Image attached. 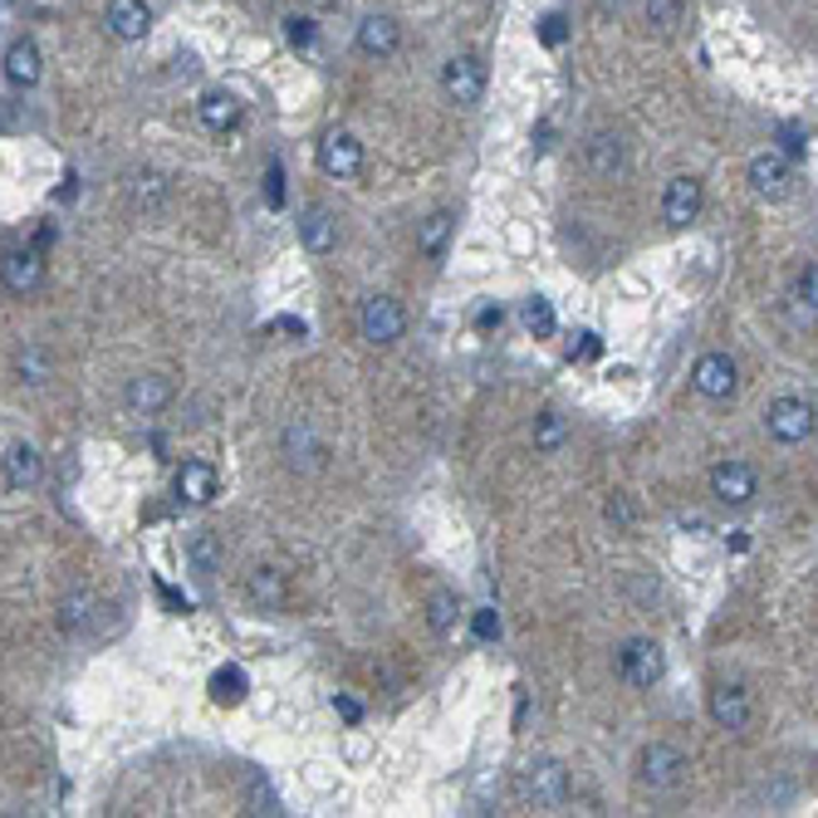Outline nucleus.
<instances>
[{
	"label": "nucleus",
	"instance_id": "1",
	"mask_svg": "<svg viewBox=\"0 0 818 818\" xmlns=\"http://www.w3.org/2000/svg\"><path fill=\"white\" fill-rule=\"evenodd\" d=\"M358 328H363V338H368L373 348H388V344L402 338L407 314H402V304H397L392 294H373V300H363V310H358Z\"/></svg>",
	"mask_w": 818,
	"mask_h": 818
},
{
	"label": "nucleus",
	"instance_id": "2",
	"mask_svg": "<svg viewBox=\"0 0 818 818\" xmlns=\"http://www.w3.org/2000/svg\"><path fill=\"white\" fill-rule=\"evenodd\" d=\"M441 88L457 108H475L485 94V64L475 54H451L447 70H441Z\"/></svg>",
	"mask_w": 818,
	"mask_h": 818
},
{
	"label": "nucleus",
	"instance_id": "3",
	"mask_svg": "<svg viewBox=\"0 0 818 818\" xmlns=\"http://www.w3.org/2000/svg\"><path fill=\"white\" fill-rule=\"evenodd\" d=\"M686 769H691L686 755H681L677 745H662V741L647 745L642 759H638V779L647 784V789H657V794H662V789H677V784L686 779Z\"/></svg>",
	"mask_w": 818,
	"mask_h": 818
},
{
	"label": "nucleus",
	"instance_id": "4",
	"mask_svg": "<svg viewBox=\"0 0 818 818\" xmlns=\"http://www.w3.org/2000/svg\"><path fill=\"white\" fill-rule=\"evenodd\" d=\"M765 427L775 441H784V447H799V441L814 437V407L799 402V397H779V402H769Z\"/></svg>",
	"mask_w": 818,
	"mask_h": 818
},
{
	"label": "nucleus",
	"instance_id": "5",
	"mask_svg": "<svg viewBox=\"0 0 818 818\" xmlns=\"http://www.w3.org/2000/svg\"><path fill=\"white\" fill-rule=\"evenodd\" d=\"M618 672L628 686H657L662 681V647L652 638H628L618 652Z\"/></svg>",
	"mask_w": 818,
	"mask_h": 818
},
{
	"label": "nucleus",
	"instance_id": "6",
	"mask_svg": "<svg viewBox=\"0 0 818 818\" xmlns=\"http://www.w3.org/2000/svg\"><path fill=\"white\" fill-rule=\"evenodd\" d=\"M0 280H6L10 294H35L44 285L40 250H6V255H0Z\"/></svg>",
	"mask_w": 818,
	"mask_h": 818
},
{
	"label": "nucleus",
	"instance_id": "7",
	"mask_svg": "<svg viewBox=\"0 0 818 818\" xmlns=\"http://www.w3.org/2000/svg\"><path fill=\"white\" fill-rule=\"evenodd\" d=\"M711 495L721 505H749L755 500V471L745 461H721L711 471Z\"/></svg>",
	"mask_w": 818,
	"mask_h": 818
},
{
	"label": "nucleus",
	"instance_id": "8",
	"mask_svg": "<svg viewBox=\"0 0 818 818\" xmlns=\"http://www.w3.org/2000/svg\"><path fill=\"white\" fill-rule=\"evenodd\" d=\"M319 167L328 177H354L363 167V143L354 138V133H328V138L319 143Z\"/></svg>",
	"mask_w": 818,
	"mask_h": 818
},
{
	"label": "nucleus",
	"instance_id": "9",
	"mask_svg": "<svg viewBox=\"0 0 818 818\" xmlns=\"http://www.w3.org/2000/svg\"><path fill=\"white\" fill-rule=\"evenodd\" d=\"M701 211V181L696 177H672L662 191V221L667 226H691Z\"/></svg>",
	"mask_w": 818,
	"mask_h": 818
},
{
	"label": "nucleus",
	"instance_id": "10",
	"mask_svg": "<svg viewBox=\"0 0 818 818\" xmlns=\"http://www.w3.org/2000/svg\"><path fill=\"white\" fill-rule=\"evenodd\" d=\"M691 382H696L701 397H715V402H721V397L735 392V363L725 354H706L696 363V373H691Z\"/></svg>",
	"mask_w": 818,
	"mask_h": 818
},
{
	"label": "nucleus",
	"instance_id": "11",
	"mask_svg": "<svg viewBox=\"0 0 818 818\" xmlns=\"http://www.w3.org/2000/svg\"><path fill=\"white\" fill-rule=\"evenodd\" d=\"M749 187H755L759 197L779 201L784 191H789V157H779V153H759L755 162H749Z\"/></svg>",
	"mask_w": 818,
	"mask_h": 818
},
{
	"label": "nucleus",
	"instance_id": "12",
	"mask_svg": "<svg viewBox=\"0 0 818 818\" xmlns=\"http://www.w3.org/2000/svg\"><path fill=\"white\" fill-rule=\"evenodd\" d=\"M300 241L310 255H328V250L338 245V221H334V211L328 207H310L300 216Z\"/></svg>",
	"mask_w": 818,
	"mask_h": 818
},
{
	"label": "nucleus",
	"instance_id": "13",
	"mask_svg": "<svg viewBox=\"0 0 818 818\" xmlns=\"http://www.w3.org/2000/svg\"><path fill=\"white\" fill-rule=\"evenodd\" d=\"M397 44H402V30H397L392 15H368L358 25V50L373 54V60H388V54H397Z\"/></svg>",
	"mask_w": 818,
	"mask_h": 818
},
{
	"label": "nucleus",
	"instance_id": "14",
	"mask_svg": "<svg viewBox=\"0 0 818 818\" xmlns=\"http://www.w3.org/2000/svg\"><path fill=\"white\" fill-rule=\"evenodd\" d=\"M104 25H108L118 40H143L147 25H153V15H147L143 0H108Z\"/></svg>",
	"mask_w": 818,
	"mask_h": 818
},
{
	"label": "nucleus",
	"instance_id": "15",
	"mask_svg": "<svg viewBox=\"0 0 818 818\" xmlns=\"http://www.w3.org/2000/svg\"><path fill=\"white\" fill-rule=\"evenodd\" d=\"M711 721L721 731H745L749 725V696L741 686H715L711 691Z\"/></svg>",
	"mask_w": 818,
	"mask_h": 818
},
{
	"label": "nucleus",
	"instance_id": "16",
	"mask_svg": "<svg viewBox=\"0 0 818 818\" xmlns=\"http://www.w3.org/2000/svg\"><path fill=\"white\" fill-rule=\"evenodd\" d=\"M40 475H44V461H40L35 447H25V441H20V447L6 451V481H10V491H35Z\"/></svg>",
	"mask_w": 818,
	"mask_h": 818
},
{
	"label": "nucleus",
	"instance_id": "17",
	"mask_svg": "<svg viewBox=\"0 0 818 818\" xmlns=\"http://www.w3.org/2000/svg\"><path fill=\"white\" fill-rule=\"evenodd\" d=\"M285 457H290L294 471H300V465H304V471H314V465L324 461L319 437H314V427L304 422V417H300V422H290V427H285Z\"/></svg>",
	"mask_w": 818,
	"mask_h": 818
},
{
	"label": "nucleus",
	"instance_id": "18",
	"mask_svg": "<svg viewBox=\"0 0 818 818\" xmlns=\"http://www.w3.org/2000/svg\"><path fill=\"white\" fill-rule=\"evenodd\" d=\"M6 78L15 88L40 84V44L35 40H10V50H6Z\"/></svg>",
	"mask_w": 818,
	"mask_h": 818
},
{
	"label": "nucleus",
	"instance_id": "19",
	"mask_svg": "<svg viewBox=\"0 0 818 818\" xmlns=\"http://www.w3.org/2000/svg\"><path fill=\"white\" fill-rule=\"evenodd\" d=\"M177 495L187 500V505H211L216 500V471L207 461H187L177 471Z\"/></svg>",
	"mask_w": 818,
	"mask_h": 818
},
{
	"label": "nucleus",
	"instance_id": "20",
	"mask_svg": "<svg viewBox=\"0 0 818 818\" xmlns=\"http://www.w3.org/2000/svg\"><path fill=\"white\" fill-rule=\"evenodd\" d=\"M172 402V382L167 378H157V373H143V378H133L128 382V407L133 412H162V407Z\"/></svg>",
	"mask_w": 818,
	"mask_h": 818
},
{
	"label": "nucleus",
	"instance_id": "21",
	"mask_svg": "<svg viewBox=\"0 0 818 818\" xmlns=\"http://www.w3.org/2000/svg\"><path fill=\"white\" fill-rule=\"evenodd\" d=\"M529 794H534V804H544V809H559L564 794H569V779H564L559 765H539L529 775Z\"/></svg>",
	"mask_w": 818,
	"mask_h": 818
},
{
	"label": "nucleus",
	"instance_id": "22",
	"mask_svg": "<svg viewBox=\"0 0 818 818\" xmlns=\"http://www.w3.org/2000/svg\"><path fill=\"white\" fill-rule=\"evenodd\" d=\"M201 123H207L211 133H231L235 123H241V104H235L231 94H207L201 98Z\"/></svg>",
	"mask_w": 818,
	"mask_h": 818
},
{
	"label": "nucleus",
	"instance_id": "23",
	"mask_svg": "<svg viewBox=\"0 0 818 818\" xmlns=\"http://www.w3.org/2000/svg\"><path fill=\"white\" fill-rule=\"evenodd\" d=\"M588 167H594L598 177H612L622 167V143L612 138V133H594V138H588Z\"/></svg>",
	"mask_w": 818,
	"mask_h": 818
},
{
	"label": "nucleus",
	"instance_id": "24",
	"mask_svg": "<svg viewBox=\"0 0 818 818\" xmlns=\"http://www.w3.org/2000/svg\"><path fill=\"white\" fill-rule=\"evenodd\" d=\"M245 594L255 598L260 608H280V604H285V574H280V569H255V574H250V584H245Z\"/></svg>",
	"mask_w": 818,
	"mask_h": 818
},
{
	"label": "nucleus",
	"instance_id": "25",
	"mask_svg": "<svg viewBox=\"0 0 818 818\" xmlns=\"http://www.w3.org/2000/svg\"><path fill=\"white\" fill-rule=\"evenodd\" d=\"M457 618H461V598L457 594H447V588H441V594H431V604H427L431 632H441V638H447V632L457 628Z\"/></svg>",
	"mask_w": 818,
	"mask_h": 818
},
{
	"label": "nucleus",
	"instance_id": "26",
	"mask_svg": "<svg viewBox=\"0 0 818 818\" xmlns=\"http://www.w3.org/2000/svg\"><path fill=\"white\" fill-rule=\"evenodd\" d=\"M94 598H88V594H70V598H64V604H60V628L64 632H84L88 628V622H94Z\"/></svg>",
	"mask_w": 818,
	"mask_h": 818
},
{
	"label": "nucleus",
	"instance_id": "27",
	"mask_svg": "<svg viewBox=\"0 0 818 818\" xmlns=\"http://www.w3.org/2000/svg\"><path fill=\"white\" fill-rule=\"evenodd\" d=\"M211 701H221V706L245 701V672L241 667H221V672L211 677Z\"/></svg>",
	"mask_w": 818,
	"mask_h": 818
},
{
	"label": "nucleus",
	"instance_id": "28",
	"mask_svg": "<svg viewBox=\"0 0 818 818\" xmlns=\"http://www.w3.org/2000/svg\"><path fill=\"white\" fill-rule=\"evenodd\" d=\"M451 226H457V221H451V211H431V216H427V221H422V226H417V245H422V250H427V255H437V250H441V245H447Z\"/></svg>",
	"mask_w": 818,
	"mask_h": 818
},
{
	"label": "nucleus",
	"instance_id": "29",
	"mask_svg": "<svg viewBox=\"0 0 818 818\" xmlns=\"http://www.w3.org/2000/svg\"><path fill=\"white\" fill-rule=\"evenodd\" d=\"M564 437H569V422H564L559 412H539V417H534V447H539V451H559Z\"/></svg>",
	"mask_w": 818,
	"mask_h": 818
},
{
	"label": "nucleus",
	"instance_id": "30",
	"mask_svg": "<svg viewBox=\"0 0 818 818\" xmlns=\"http://www.w3.org/2000/svg\"><path fill=\"white\" fill-rule=\"evenodd\" d=\"M187 554H191V569H197V578H211L216 569H221V544H216L211 534H197Z\"/></svg>",
	"mask_w": 818,
	"mask_h": 818
},
{
	"label": "nucleus",
	"instance_id": "31",
	"mask_svg": "<svg viewBox=\"0 0 818 818\" xmlns=\"http://www.w3.org/2000/svg\"><path fill=\"white\" fill-rule=\"evenodd\" d=\"M525 328H529L534 338H549V334H554V304L539 300V294H534V300H525Z\"/></svg>",
	"mask_w": 818,
	"mask_h": 818
},
{
	"label": "nucleus",
	"instance_id": "32",
	"mask_svg": "<svg viewBox=\"0 0 818 818\" xmlns=\"http://www.w3.org/2000/svg\"><path fill=\"white\" fill-rule=\"evenodd\" d=\"M775 138H779V157H804V153H809V133H804L799 123H779Z\"/></svg>",
	"mask_w": 818,
	"mask_h": 818
},
{
	"label": "nucleus",
	"instance_id": "33",
	"mask_svg": "<svg viewBox=\"0 0 818 818\" xmlns=\"http://www.w3.org/2000/svg\"><path fill=\"white\" fill-rule=\"evenodd\" d=\"M285 35L294 50H314V40H319V30H314L310 15H285Z\"/></svg>",
	"mask_w": 818,
	"mask_h": 818
},
{
	"label": "nucleus",
	"instance_id": "34",
	"mask_svg": "<svg viewBox=\"0 0 818 818\" xmlns=\"http://www.w3.org/2000/svg\"><path fill=\"white\" fill-rule=\"evenodd\" d=\"M681 15V0H647V20H652L657 30H672Z\"/></svg>",
	"mask_w": 818,
	"mask_h": 818
},
{
	"label": "nucleus",
	"instance_id": "35",
	"mask_svg": "<svg viewBox=\"0 0 818 818\" xmlns=\"http://www.w3.org/2000/svg\"><path fill=\"white\" fill-rule=\"evenodd\" d=\"M44 373H50L44 348H25V354H20V378H25V382H44Z\"/></svg>",
	"mask_w": 818,
	"mask_h": 818
},
{
	"label": "nucleus",
	"instance_id": "36",
	"mask_svg": "<svg viewBox=\"0 0 818 818\" xmlns=\"http://www.w3.org/2000/svg\"><path fill=\"white\" fill-rule=\"evenodd\" d=\"M133 197H138V201H147V207H157V201L167 197V181L157 177V172H147V177H138V181H133Z\"/></svg>",
	"mask_w": 818,
	"mask_h": 818
},
{
	"label": "nucleus",
	"instance_id": "37",
	"mask_svg": "<svg viewBox=\"0 0 818 818\" xmlns=\"http://www.w3.org/2000/svg\"><path fill=\"white\" fill-rule=\"evenodd\" d=\"M794 294H799V310H804V314L818 310V270H814V265L799 275V290H794Z\"/></svg>",
	"mask_w": 818,
	"mask_h": 818
},
{
	"label": "nucleus",
	"instance_id": "38",
	"mask_svg": "<svg viewBox=\"0 0 818 818\" xmlns=\"http://www.w3.org/2000/svg\"><path fill=\"white\" fill-rule=\"evenodd\" d=\"M471 628H475V638H481V642H491V638H500V618H495V612H491V608H475Z\"/></svg>",
	"mask_w": 818,
	"mask_h": 818
},
{
	"label": "nucleus",
	"instance_id": "39",
	"mask_svg": "<svg viewBox=\"0 0 818 818\" xmlns=\"http://www.w3.org/2000/svg\"><path fill=\"white\" fill-rule=\"evenodd\" d=\"M270 207H285V172H280V162H270Z\"/></svg>",
	"mask_w": 818,
	"mask_h": 818
},
{
	"label": "nucleus",
	"instance_id": "40",
	"mask_svg": "<svg viewBox=\"0 0 818 818\" xmlns=\"http://www.w3.org/2000/svg\"><path fill=\"white\" fill-rule=\"evenodd\" d=\"M539 35H544V44H564V35H569V30H564V15H549V20H544Z\"/></svg>",
	"mask_w": 818,
	"mask_h": 818
},
{
	"label": "nucleus",
	"instance_id": "41",
	"mask_svg": "<svg viewBox=\"0 0 818 818\" xmlns=\"http://www.w3.org/2000/svg\"><path fill=\"white\" fill-rule=\"evenodd\" d=\"M608 520H612V525H628V520H632V510H628V500H612V505H608Z\"/></svg>",
	"mask_w": 818,
	"mask_h": 818
},
{
	"label": "nucleus",
	"instance_id": "42",
	"mask_svg": "<svg viewBox=\"0 0 818 818\" xmlns=\"http://www.w3.org/2000/svg\"><path fill=\"white\" fill-rule=\"evenodd\" d=\"M500 319H505V314H500V304H491V310H481V324H485V328H495Z\"/></svg>",
	"mask_w": 818,
	"mask_h": 818
},
{
	"label": "nucleus",
	"instance_id": "43",
	"mask_svg": "<svg viewBox=\"0 0 818 818\" xmlns=\"http://www.w3.org/2000/svg\"><path fill=\"white\" fill-rule=\"evenodd\" d=\"M338 711H344L348 721H358V715H363V711H358V701H348V696H338Z\"/></svg>",
	"mask_w": 818,
	"mask_h": 818
},
{
	"label": "nucleus",
	"instance_id": "44",
	"mask_svg": "<svg viewBox=\"0 0 818 818\" xmlns=\"http://www.w3.org/2000/svg\"><path fill=\"white\" fill-rule=\"evenodd\" d=\"M310 6H328V0H310Z\"/></svg>",
	"mask_w": 818,
	"mask_h": 818
},
{
	"label": "nucleus",
	"instance_id": "45",
	"mask_svg": "<svg viewBox=\"0 0 818 818\" xmlns=\"http://www.w3.org/2000/svg\"><path fill=\"white\" fill-rule=\"evenodd\" d=\"M6 6H10V0H0V10H6Z\"/></svg>",
	"mask_w": 818,
	"mask_h": 818
}]
</instances>
